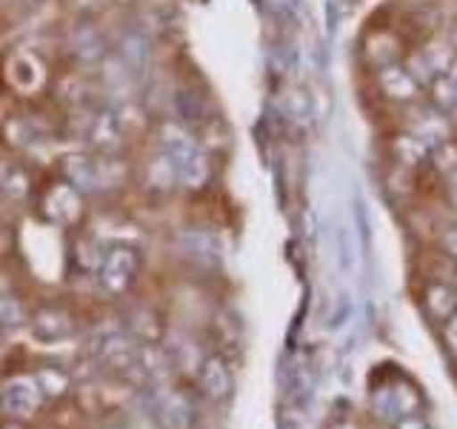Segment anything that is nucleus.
Segmentation results:
<instances>
[{"instance_id": "nucleus-1", "label": "nucleus", "mask_w": 457, "mask_h": 429, "mask_svg": "<svg viewBox=\"0 0 457 429\" xmlns=\"http://www.w3.org/2000/svg\"><path fill=\"white\" fill-rule=\"evenodd\" d=\"M371 412L380 421L395 424L400 418H409V415H423L426 398L414 381H409L406 375H395L389 383H380L378 390H371Z\"/></svg>"}, {"instance_id": "nucleus-2", "label": "nucleus", "mask_w": 457, "mask_h": 429, "mask_svg": "<svg viewBox=\"0 0 457 429\" xmlns=\"http://www.w3.org/2000/svg\"><path fill=\"white\" fill-rule=\"evenodd\" d=\"M137 275V255L129 247H118L106 255L104 266H100V286L112 295H120L129 290V283Z\"/></svg>"}, {"instance_id": "nucleus-3", "label": "nucleus", "mask_w": 457, "mask_h": 429, "mask_svg": "<svg viewBox=\"0 0 457 429\" xmlns=\"http://www.w3.org/2000/svg\"><path fill=\"white\" fill-rule=\"evenodd\" d=\"M197 383H200V392H204L206 398H212V400H226L235 390L232 369H228L226 361L218 355H212V358H206L204 364H200Z\"/></svg>"}, {"instance_id": "nucleus-4", "label": "nucleus", "mask_w": 457, "mask_h": 429, "mask_svg": "<svg viewBox=\"0 0 457 429\" xmlns=\"http://www.w3.org/2000/svg\"><path fill=\"white\" fill-rule=\"evenodd\" d=\"M0 404H4L6 415H12V418H26V415H32L40 404L37 381H29V378L12 381L4 390V395H0Z\"/></svg>"}, {"instance_id": "nucleus-5", "label": "nucleus", "mask_w": 457, "mask_h": 429, "mask_svg": "<svg viewBox=\"0 0 457 429\" xmlns=\"http://www.w3.org/2000/svg\"><path fill=\"white\" fill-rule=\"evenodd\" d=\"M378 80H380L383 95L392 100H400V104H409V100L418 97V80L411 78V72L406 66H397V63L383 66Z\"/></svg>"}, {"instance_id": "nucleus-6", "label": "nucleus", "mask_w": 457, "mask_h": 429, "mask_svg": "<svg viewBox=\"0 0 457 429\" xmlns=\"http://www.w3.org/2000/svg\"><path fill=\"white\" fill-rule=\"evenodd\" d=\"M423 307H426V315L432 321L446 324L452 315L457 312V290H454V286H449V283H443V281L426 283Z\"/></svg>"}, {"instance_id": "nucleus-7", "label": "nucleus", "mask_w": 457, "mask_h": 429, "mask_svg": "<svg viewBox=\"0 0 457 429\" xmlns=\"http://www.w3.org/2000/svg\"><path fill=\"white\" fill-rule=\"evenodd\" d=\"M89 140L100 152H114L123 143V123L118 112H100L89 123Z\"/></svg>"}, {"instance_id": "nucleus-8", "label": "nucleus", "mask_w": 457, "mask_h": 429, "mask_svg": "<svg viewBox=\"0 0 457 429\" xmlns=\"http://www.w3.org/2000/svg\"><path fill=\"white\" fill-rule=\"evenodd\" d=\"M183 249L192 261L204 264V266H214L220 261V243L212 232H204V229H192V232L183 235Z\"/></svg>"}, {"instance_id": "nucleus-9", "label": "nucleus", "mask_w": 457, "mask_h": 429, "mask_svg": "<svg viewBox=\"0 0 457 429\" xmlns=\"http://www.w3.org/2000/svg\"><path fill=\"white\" fill-rule=\"evenodd\" d=\"M46 212L61 223L75 221L78 212H80V195H78L75 186H71V183L54 186V189L46 195Z\"/></svg>"}, {"instance_id": "nucleus-10", "label": "nucleus", "mask_w": 457, "mask_h": 429, "mask_svg": "<svg viewBox=\"0 0 457 429\" xmlns=\"http://www.w3.org/2000/svg\"><path fill=\"white\" fill-rule=\"evenodd\" d=\"M175 164H178V181L189 186V189H200V186L209 181L212 169H209V161H206V155L200 147L180 155Z\"/></svg>"}, {"instance_id": "nucleus-11", "label": "nucleus", "mask_w": 457, "mask_h": 429, "mask_svg": "<svg viewBox=\"0 0 457 429\" xmlns=\"http://www.w3.org/2000/svg\"><path fill=\"white\" fill-rule=\"evenodd\" d=\"M157 412H161L163 429H186V426H189V421H192V404L183 395H178V392L163 395Z\"/></svg>"}, {"instance_id": "nucleus-12", "label": "nucleus", "mask_w": 457, "mask_h": 429, "mask_svg": "<svg viewBox=\"0 0 457 429\" xmlns=\"http://www.w3.org/2000/svg\"><path fill=\"white\" fill-rule=\"evenodd\" d=\"M411 135L418 138L420 143H426L428 149H435L437 143L449 140V121L443 118V114L428 112V114H423L420 121H414V126H411Z\"/></svg>"}, {"instance_id": "nucleus-13", "label": "nucleus", "mask_w": 457, "mask_h": 429, "mask_svg": "<svg viewBox=\"0 0 457 429\" xmlns=\"http://www.w3.org/2000/svg\"><path fill=\"white\" fill-rule=\"evenodd\" d=\"M432 97L440 112L457 114V61L452 63L449 72H443L432 80Z\"/></svg>"}, {"instance_id": "nucleus-14", "label": "nucleus", "mask_w": 457, "mask_h": 429, "mask_svg": "<svg viewBox=\"0 0 457 429\" xmlns=\"http://www.w3.org/2000/svg\"><path fill=\"white\" fill-rule=\"evenodd\" d=\"M146 181L149 186H154V189H171V186L178 183V164H175V157L161 152V155H154L149 166H146Z\"/></svg>"}, {"instance_id": "nucleus-15", "label": "nucleus", "mask_w": 457, "mask_h": 429, "mask_svg": "<svg viewBox=\"0 0 457 429\" xmlns=\"http://www.w3.org/2000/svg\"><path fill=\"white\" fill-rule=\"evenodd\" d=\"M66 175L75 189L97 192V178H95V157L86 155H71L66 161Z\"/></svg>"}, {"instance_id": "nucleus-16", "label": "nucleus", "mask_w": 457, "mask_h": 429, "mask_svg": "<svg viewBox=\"0 0 457 429\" xmlns=\"http://www.w3.org/2000/svg\"><path fill=\"white\" fill-rule=\"evenodd\" d=\"M149 55H152V49H149V40L143 38V35L132 32V35H126V38H123L120 57L126 61V66L135 72V75H140V72L149 66Z\"/></svg>"}, {"instance_id": "nucleus-17", "label": "nucleus", "mask_w": 457, "mask_h": 429, "mask_svg": "<svg viewBox=\"0 0 457 429\" xmlns=\"http://www.w3.org/2000/svg\"><path fill=\"white\" fill-rule=\"evenodd\" d=\"M454 49H457V46H454V43H452L449 38H437V40H428L420 52H423V57L428 61V66H432L435 75H443V72H449L452 63L457 61V57H454Z\"/></svg>"}, {"instance_id": "nucleus-18", "label": "nucleus", "mask_w": 457, "mask_h": 429, "mask_svg": "<svg viewBox=\"0 0 457 429\" xmlns=\"http://www.w3.org/2000/svg\"><path fill=\"white\" fill-rule=\"evenodd\" d=\"M9 78L18 83L23 92H29V89H35V86L40 83L43 72H40V66H37V61L32 55H18L12 61V66H9Z\"/></svg>"}, {"instance_id": "nucleus-19", "label": "nucleus", "mask_w": 457, "mask_h": 429, "mask_svg": "<svg viewBox=\"0 0 457 429\" xmlns=\"http://www.w3.org/2000/svg\"><path fill=\"white\" fill-rule=\"evenodd\" d=\"M161 147H163V152L166 155H171L178 161L180 155H186V152H192L197 143H195V138L186 132L183 126H178V123H166L163 129H161Z\"/></svg>"}, {"instance_id": "nucleus-20", "label": "nucleus", "mask_w": 457, "mask_h": 429, "mask_svg": "<svg viewBox=\"0 0 457 429\" xmlns=\"http://www.w3.org/2000/svg\"><path fill=\"white\" fill-rule=\"evenodd\" d=\"M126 175V166L114 157H95V178H97V189H112L118 186Z\"/></svg>"}, {"instance_id": "nucleus-21", "label": "nucleus", "mask_w": 457, "mask_h": 429, "mask_svg": "<svg viewBox=\"0 0 457 429\" xmlns=\"http://www.w3.org/2000/svg\"><path fill=\"white\" fill-rule=\"evenodd\" d=\"M395 152L406 166H418L420 161H426L428 147H426V143H420L414 135H403V138L395 140Z\"/></svg>"}, {"instance_id": "nucleus-22", "label": "nucleus", "mask_w": 457, "mask_h": 429, "mask_svg": "<svg viewBox=\"0 0 457 429\" xmlns=\"http://www.w3.org/2000/svg\"><path fill=\"white\" fill-rule=\"evenodd\" d=\"M432 157H435V166L440 172H446V175H454L457 172V143L454 140H443L432 149Z\"/></svg>"}, {"instance_id": "nucleus-23", "label": "nucleus", "mask_w": 457, "mask_h": 429, "mask_svg": "<svg viewBox=\"0 0 457 429\" xmlns=\"http://www.w3.org/2000/svg\"><path fill=\"white\" fill-rule=\"evenodd\" d=\"M0 183H4V189L9 198H23L29 192V178H26V172L21 169H6V175L0 178Z\"/></svg>"}, {"instance_id": "nucleus-24", "label": "nucleus", "mask_w": 457, "mask_h": 429, "mask_svg": "<svg viewBox=\"0 0 457 429\" xmlns=\"http://www.w3.org/2000/svg\"><path fill=\"white\" fill-rule=\"evenodd\" d=\"M0 324H6V326L23 324V307L18 298H0Z\"/></svg>"}, {"instance_id": "nucleus-25", "label": "nucleus", "mask_w": 457, "mask_h": 429, "mask_svg": "<svg viewBox=\"0 0 457 429\" xmlns=\"http://www.w3.org/2000/svg\"><path fill=\"white\" fill-rule=\"evenodd\" d=\"M286 109H289L292 118L303 121V118H309V112H312V100L300 89H292L289 95H286Z\"/></svg>"}, {"instance_id": "nucleus-26", "label": "nucleus", "mask_w": 457, "mask_h": 429, "mask_svg": "<svg viewBox=\"0 0 457 429\" xmlns=\"http://www.w3.org/2000/svg\"><path fill=\"white\" fill-rule=\"evenodd\" d=\"M409 72H411V78L414 80H423V83H432L437 75H435V72H432V66H428V61H426V57H423V52H418V55H411L409 57V66H406Z\"/></svg>"}, {"instance_id": "nucleus-27", "label": "nucleus", "mask_w": 457, "mask_h": 429, "mask_svg": "<svg viewBox=\"0 0 457 429\" xmlns=\"http://www.w3.org/2000/svg\"><path fill=\"white\" fill-rule=\"evenodd\" d=\"M75 49L86 57V61H92V57H97L100 52H104V49H100V38L92 32V29H89V32L78 35V46Z\"/></svg>"}, {"instance_id": "nucleus-28", "label": "nucleus", "mask_w": 457, "mask_h": 429, "mask_svg": "<svg viewBox=\"0 0 457 429\" xmlns=\"http://www.w3.org/2000/svg\"><path fill=\"white\" fill-rule=\"evenodd\" d=\"M443 341H446V349L457 358V312L443 324Z\"/></svg>"}, {"instance_id": "nucleus-29", "label": "nucleus", "mask_w": 457, "mask_h": 429, "mask_svg": "<svg viewBox=\"0 0 457 429\" xmlns=\"http://www.w3.org/2000/svg\"><path fill=\"white\" fill-rule=\"evenodd\" d=\"M395 429H435L432 424H428L423 415H409V418H400L392 424Z\"/></svg>"}, {"instance_id": "nucleus-30", "label": "nucleus", "mask_w": 457, "mask_h": 429, "mask_svg": "<svg viewBox=\"0 0 457 429\" xmlns=\"http://www.w3.org/2000/svg\"><path fill=\"white\" fill-rule=\"evenodd\" d=\"M269 6H271V9H278V12H283V14H295V9H297L295 0H269Z\"/></svg>"}, {"instance_id": "nucleus-31", "label": "nucleus", "mask_w": 457, "mask_h": 429, "mask_svg": "<svg viewBox=\"0 0 457 429\" xmlns=\"http://www.w3.org/2000/svg\"><path fill=\"white\" fill-rule=\"evenodd\" d=\"M443 247H446V252H449V255H457V226H454V229H449V232L443 235Z\"/></svg>"}, {"instance_id": "nucleus-32", "label": "nucleus", "mask_w": 457, "mask_h": 429, "mask_svg": "<svg viewBox=\"0 0 457 429\" xmlns=\"http://www.w3.org/2000/svg\"><path fill=\"white\" fill-rule=\"evenodd\" d=\"M332 429H363L361 424H354V421H337Z\"/></svg>"}, {"instance_id": "nucleus-33", "label": "nucleus", "mask_w": 457, "mask_h": 429, "mask_svg": "<svg viewBox=\"0 0 457 429\" xmlns=\"http://www.w3.org/2000/svg\"><path fill=\"white\" fill-rule=\"evenodd\" d=\"M452 204H454V209H457V181L452 183Z\"/></svg>"}, {"instance_id": "nucleus-34", "label": "nucleus", "mask_w": 457, "mask_h": 429, "mask_svg": "<svg viewBox=\"0 0 457 429\" xmlns=\"http://www.w3.org/2000/svg\"><path fill=\"white\" fill-rule=\"evenodd\" d=\"M452 43H454V46H457V23H454V29H452V38H449Z\"/></svg>"}]
</instances>
